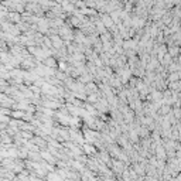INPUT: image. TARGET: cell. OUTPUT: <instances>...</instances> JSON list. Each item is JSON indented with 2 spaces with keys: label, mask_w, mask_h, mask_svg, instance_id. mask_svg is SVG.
<instances>
[{
  "label": "cell",
  "mask_w": 181,
  "mask_h": 181,
  "mask_svg": "<svg viewBox=\"0 0 181 181\" xmlns=\"http://www.w3.org/2000/svg\"><path fill=\"white\" fill-rule=\"evenodd\" d=\"M47 181H64L60 176H58L57 171H53V173H50L47 176Z\"/></svg>",
  "instance_id": "3957f363"
},
{
  "label": "cell",
  "mask_w": 181,
  "mask_h": 181,
  "mask_svg": "<svg viewBox=\"0 0 181 181\" xmlns=\"http://www.w3.org/2000/svg\"><path fill=\"white\" fill-rule=\"evenodd\" d=\"M85 92H88V94H96V92H98V87H96V85H95V84H87V85H85Z\"/></svg>",
  "instance_id": "7a4b0ae2"
},
{
  "label": "cell",
  "mask_w": 181,
  "mask_h": 181,
  "mask_svg": "<svg viewBox=\"0 0 181 181\" xmlns=\"http://www.w3.org/2000/svg\"><path fill=\"white\" fill-rule=\"evenodd\" d=\"M44 65L48 67V68H51V70L55 68V67H57V57H48L44 61Z\"/></svg>",
  "instance_id": "6da1fadb"
},
{
  "label": "cell",
  "mask_w": 181,
  "mask_h": 181,
  "mask_svg": "<svg viewBox=\"0 0 181 181\" xmlns=\"http://www.w3.org/2000/svg\"><path fill=\"white\" fill-rule=\"evenodd\" d=\"M84 150H85V153H95L94 144H85V146H84Z\"/></svg>",
  "instance_id": "277c9868"
}]
</instances>
